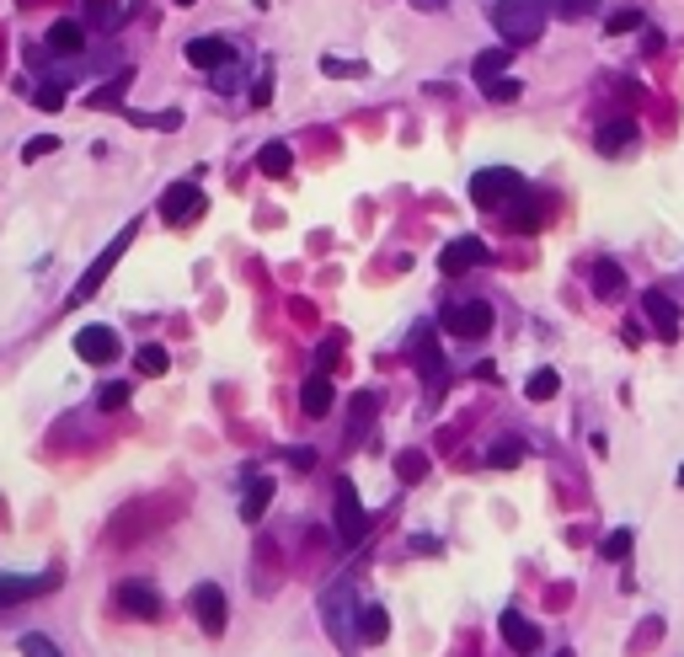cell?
Instances as JSON below:
<instances>
[{"mask_svg":"<svg viewBox=\"0 0 684 657\" xmlns=\"http://www.w3.org/2000/svg\"><path fill=\"white\" fill-rule=\"evenodd\" d=\"M551 11L546 0H497L492 6V27L503 33V49H524V43H535L546 33Z\"/></svg>","mask_w":684,"mask_h":657,"instance_id":"6da1fadb","label":"cell"},{"mask_svg":"<svg viewBox=\"0 0 684 657\" xmlns=\"http://www.w3.org/2000/svg\"><path fill=\"white\" fill-rule=\"evenodd\" d=\"M289 465L294 471H310V449H289Z\"/></svg>","mask_w":684,"mask_h":657,"instance_id":"b9f144b4","label":"cell"},{"mask_svg":"<svg viewBox=\"0 0 684 657\" xmlns=\"http://www.w3.org/2000/svg\"><path fill=\"white\" fill-rule=\"evenodd\" d=\"M385 636H391V615H385L380 604H364V615H359V641H364V647H380Z\"/></svg>","mask_w":684,"mask_h":657,"instance_id":"d6986e66","label":"cell"},{"mask_svg":"<svg viewBox=\"0 0 684 657\" xmlns=\"http://www.w3.org/2000/svg\"><path fill=\"white\" fill-rule=\"evenodd\" d=\"M364 508H359V492H353V481L348 476H342L337 481V540L342 545H359L364 540Z\"/></svg>","mask_w":684,"mask_h":657,"instance_id":"52a82bcc","label":"cell"},{"mask_svg":"<svg viewBox=\"0 0 684 657\" xmlns=\"http://www.w3.org/2000/svg\"><path fill=\"white\" fill-rule=\"evenodd\" d=\"M642 310H647V321L658 326V337H668V342L679 337V300H668L663 289H652V294H642Z\"/></svg>","mask_w":684,"mask_h":657,"instance_id":"5bb4252c","label":"cell"},{"mask_svg":"<svg viewBox=\"0 0 684 657\" xmlns=\"http://www.w3.org/2000/svg\"><path fill=\"white\" fill-rule=\"evenodd\" d=\"M332 385H326L321 380V374H310V380L300 385V406H305V417H326V412H332Z\"/></svg>","mask_w":684,"mask_h":657,"instance_id":"ac0fdd59","label":"cell"},{"mask_svg":"<svg viewBox=\"0 0 684 657\" xmlns=\"http://www.w3.org/2000/svg\"><path fill=\"white\" fill-rule=\"evenodd\" d=\"M59 588V572H38V577H0V609L6 604H27V599H43V593Z\"/></svg>","mask_w":684,"mask_h":657,"instance_id":"9c48e42d","label":"cell"},{"mask_svg":"<svg viewBox=\"0 0 684 657\" xmlns=\"http://www.w3.org/2000/svg\"><path fill=\"white\" fill-rule=\"evenodd\" d=\"M188 65L193 70H225V65H236V49H230L225 38H193L188 43Z\"/></svg>","mask_w":684,"mask_h":657,"instance_id":"4fadbf2b","label":"cell"},{"mask_svg":"<svg viewBox=\"0 0 684 657\" xmlns=\"http://www.w3.org/2000/svg\"><path fill=\"white\" fill-rule=\"evenodd\" d=\"M492 305L487 300H465V305H449L444 310V332L449 337H465V342H471V337H487L492 332Z\"/></svg>","mask_w":684,"mask_h":657,"instance_id":"5b68a950","label":"cell"},{"mask_svg":"<svg viewBox=\"0 0 684 657\" xmlns=\"http://www.w3.org/2000/svg\"><path fill=\"white\" fill-rule=\"evenodd\" d=\"M123 86H129V70H118V81H113V86H102V91H97V97H91V102H97V107H113V102L123 97Z\"/></svg>","mask_w":684,"mask_h":657,"instance_id":"e575fe53","label":"cell"},{"mask_svg":"<svg viewBox=\"0 0 684 657\" xmlns=\"http://www.w3.org/2000/svg\"><path fill=\"white\" fill-rule=\"evenodd\" d=\"M75 358H86V364H113L118 358V332H107V326H81V332H75Z\"/></svg>","mask_w":684,"mask_h":657,"instance_id":"30bf717a","label":"cell"},{"mask_svg":"<svg viewBox=\"0 0 684 657\" xmlns=\"http://www.w3.org/2000/svg\"><path fill=\"white\" fill-rule=\"evenodd\" d=\"M321 615H326V631H332L342 647H353V641H359V615H364V604L353 599V577L332 583V593L321 599Z\"/></svg>","mask_w":684,"mask_h":657,"instance_id":"3957f363","label":"cell"},{"mask_svg":"<svg viewBox=\"0 0 684 657\" xmlns=\"http://www.w3.org/2000/svg\"><path fill=\"white\" fill-rule=\"evenodd\" d=\"M177 6H193V0H177Z\"/></svg>","mask_w":684,"mask_h":657,"instance_id":"f6af8a7d","label":"cell"},{"mask_svg":"<svg viewBox=\"0 0 684 657\" xmlns=\"http://www.w3.org/2000/svg\"><path fill=\"white\" fill-rule=\"evenodd\" d=\"M257 166L268 171V177H289V166H294V150L284 145V139H273V145H262Z\"/></svg>","mask_w":684,"mask_h":657,"instance_id":"7402d4cb","label":"cell"},{"mask_svg":"<svg viewBox=\"0 0 684 657\" xmlns=\"http://www.w3.org/2000/svg\"><path fill=\"white\" fill-rule=\"evenodd\" d=\"M546 11H551V17H594V11H599V0H546Z\"/></svg>","mask_w":684,"mask_h":657,"instance_id":"83f0119b","label":"cell"},{"mask_svg":"<svg viewBox=\"0 0 684 657\" xmlns=\"http://www.w3.org/2000/svg\"><path fill=\"white\" fill-rule=\"evenodd\" d=\"M679 487H684V465H679Z\"/></svg>","mask_w":684,"mask_h":657,"instance_id":"ee69618b","label":"cell"},{"mask_svg":"<svg viewBox=\"0 0 684 657\" xmlns=\"http://www.w3.org/2000/svg\"><path fill=\"white\" fill-rule=\"evenodd\" d=\"M268 497H273V481H252V487H246V497H241V519L257 524L262 513H268Z\"/></svg>","mask_w":684,"mask_h":657,"instance_id":"cb8c5ba5","label":"cell"},{"mask_svg":"<svg viewBox=\"0 0 684 657\" xmlns=\"http://www.w3.org/2000/svg\"><path fill=\"white\" fill-rule=\"evenodd\" d=\"M471 198H476V209H513L519 198H530V187H524L519 171H508V166H492V171H476L471 177Z\"/></svg>","mask_w":684,"mask_h":657,"instance_id":"7a4b0ae2","label":"cell"},{"mask_svg":"<svg viewBox=\"0 0 684 657\" xmlns=\"http://www.w3.org/2000/svg\"><path fill=\"white\" fill-rule=\"evenodd\" d=\"M556 657H572V652H556Z\"/></svg>","mask_w":684,"mask_h":657,"instance_id":"bcb514c9","label":"cell"},{"mask_svg":"<svg viewBox=\"0 0 684 657\" xmlns=\"http://www.w3.org/2000/svg\"><path fill=\"white\" fill-rule=\"evenodd\" d=\"M54 150H59V139L38 134V139H27V145H22V161H43V155H54Z\"/></svg>","mask_w":684,"mask_h":657,"instance_id":"4dcf8cb0","label":"cell"},{"mask_svg":"<svg viewBox=\"0 0 684 657\" xmlns=\"http://www.w3.org/2000/svg\"><path fill=\"white\" fill-rule=\"evenodd\" d=\"M631 27H642V11H615V17H610V33H615V38L631 33Z\"/></svg>","mask_w":684,"mask_h":657,"instance_id":"74e56055","label":"cell"},{"mask_svg":"<svg viewBox=\"0 0 684 657\" xmlns=\"http://www.w3.org/2000/svg\"><path fill=\"white\" fill-rule=\"evenodd\" d=\"M412 353H417V364H423V380L439 385L444 364H439V348H433V332H428V326H417V332H412Z\"/></svg>","mask_w":684,"mask_h":657,"instance_id":"e0dca14e","label":"cell"},{"mask_svg":"<svg viewBox=\"0 0 684 657\" xmlns=\"http://www.w3.org/2000/svg\"><path fill=\"white\" fill-rule=\"evenodd\" d=\"M166 364H171V358H166V348H155V342H145V348L134 353V369L150 374V380H155V374H166Z\"/></svg>","mask_w":684,"mask_h":657,"instance_id":"484cf974","label":"cell"},{"mask_svg":"<svg viewBox=\"0 0 684 657\" xmlns=\"http://www.w3.org/2000/svg\"><path fill=\"white\" fill-rule=\"evenodd\" d=\"M188 609L198 615V625H204V636H220L225 620H230V604H225V588H220V583H198L193 599H188Z\"/></svg>","mask_w":684,"mask_h":657,"instance_id":"8992f818","label":"cell"},{"mask_svg":"<svg viewBox=\"0 0 684 657\" xmlns=\"http://www.w3.org/2000/svg\"><path fill=\"white\" fill-rule=\"evenodd\" d=\"M423 471H428L423 455H401V460H396V476H401V481H423Z\"/></svg>","mask_w":684,"mask_h":657,"instance_id":"d6a6232c","label":"cell"},{"mask_svg":"<svg viewBox=\"0 0 684 657\" xmlns=\"http://www.w3.org/2000/svg\"><path fill=\"white\" fill-rule=\"evenodd\" d=\"M43 113H54V107H65V86H38V97H33Z\"/></svg>","mask_w":684,"mask_h":657,"instance_id":"d590c367","label":"cell"},{"mask_svg":"<svg viewBox=\"0 0 684 657\" xmlns=\"http://www.w3.org/2000/svg\"><path fill=\"white\" fill-rule=\"evenodd\" d=\"M209 81H214V91H236V86H241V65H225V70H214Z\"/></svg>","mask_w":684,"mask_h":657,"instance_id":"8d00e7d4","label":"cell"},{"mask_svg":"<svg viewBox=\"0 0 684 657\" xmlns=\"http://www.w3.org/2000/svg\"><path fill=\"white\" fill-rule=\"evenodd\" d=\"M118 609L134 620H155L161 615V593H155L150 583H139V577H129V583H118Z\"/></svg>","mask_w":684,"mask_h":657,"instance_id":"8fae6325","label":"cell"},{"mask_svg":"<svg viewBox=\"0 0 684 657\" xmlns=\"http://www.w3.org/2000/svg\"><path fill=\"white\" fill-rule=\"evenodd\" d=\"M594 294H599V300H620V294H626V273H620V262L604 257L594 268Z\"/></svg>","mask_w":684,"mask_h":657,"instance_id":"ffe728a7","label":"cell"},{"mask_svg":"<svg viewBox=\"0 0 684 657\" xmlns=\"http://www.w3.org/2000/svg\"><path fill=\"white\" fill-rule=\"evenodd\" d=\"M43 43H49L54 54H81V49H86V27H81V22H70V17H59V22L49 27V38H43Z\"/></svg>","mask_w":684,"mask_h":657,"instance_id":"2e32d148","label":"cell"},{"mask_svg":"<svg viewBox=\"0 0 684 657\" xmlns=\"http://www.w3.org/2000/svg\"><path fill=\"white\" fill-rule=\"evenodd\" d=\"M321 70H326V75H359L364 65H348V59H332V54H326V59H321Z\"/></svg>","mask_w":684,"mask_h":657,"instance_id":"ab89813d","label":"cell"},{"mask_svg":"<svg viewBox=\"0 0 684 657\" xmlns=\"http://www.w3.org/2000/svg\"><path fill=\"white\" fill-rule=\"evenodd\" d=\"M129 396H134V390L129 385H102V412H118V406H129Z\"/></svg>","mask_w":684,"mask_h":657,"instance_id":"1f68e13d","label":"cell"},{"mask_svg":"<svg viewBox=\"0 0 684 657\" xmlns=\"http://www.w3.org/2000/svg\"><path fill=\"white\" fill-rule=\"evenodd\" d=\"M556 390H562V374H556V369H535L530 380H524V396H530V401H551Z\"/></svg>","mask_w":684,"mask_h":657,"instance_id":"d4e9b609","label":"cell"},{"mask_svg":"<svg viewBox=\"0 0 684 657\" xmlns=\"http://www.w3.org/2000/svg\"><path fill=\"white\" fill-rule=\"evenodd\" d=\"M481 91L497 97V102H513V97H519V81H508V75H503V81H492V86H481Z\"/></svg>","mask_w":684,"mask_h":657,"instance_id":"f35d334b","label":"cell"},{"mask_svg":"<svg viewBox=\"0 0 684 657\" xmlns=\"http://www.w3.org/2000/svg\"><path fill=\"white\" fill-rule=\"evenodd\" d=\"M631 139H636V123L631 118H615V123H604V129H599V150L604 155H620Z\"/></svg>","mask_w":684,"mask_h":657,"instance_id":"44dd1931","label":"cell"},{"mask_svg":"<svg viewBox=\"0 0 684 657\" xmlns=\"http://www.w3.org/2000/svg\"><path fill=\"white\" fill-rule=\"evenodd\" d=\"M198 209H204V203H198V187H193V182H177V187L166 193V203H161L166 225H182V219L198 214Z\"/></svg>","mask_w":684,"mask_h":657,"instance_id":"9a60e30c","label":"cell"},{"mask_svg":"<svg viewBox=\"0 0 684 657\" xmlns=\"http://www.w3.org/2000/svg\"><path fill=\"white\" fill-rule=\"evenodd\" d=\"M123 17V0H86V22H97V27H113Z\"/></svg>","mask_w":684,"mask_h":657,"instance_id":"4316f807","label":"cell"},{"mask_svg":"<svg viewBox=\"0 0 684 657\" xmlns=\"http://www.w3.org/2000/svg\"><path fill=\"white\" fill-rule=\"evenodd\" d=\"M412 6H417V11H444L449 0H412Z\"/></svg>","mask_w":684,"mask_h":657,"instance_id":"7bdbcfd3","label":"cell"},{"mask_svg":"<svg viewBox=\"0 0 684 657\" xmlns=\"http://www.w3.org/2000/svg\"><path fill=\"white\" fill-rule=\"evenodd\" d=\"M134 230H139V225H123V230H118V236H113V241H107V252H97V257H91V268L81 273V284H75V289L65 294V305H86V300H91V294H97V289H102V278H107V273H113V268H118V257H123V252H129V241H134Z\"/></svg>","mask_w":684,"mask_h":657,"instance_id":"277c9868","label":"cell"},{"mask_svg":"<svg viewBox=\"0 0 684 657\" xmlns=\"http://www.w3.org/2000/svg\"><path fill=\"white\" fill-rule=\"evenodd\" d=\"M508 59H513V49H487V54H476V81H481V86L503 81Z\"/></svg>","mask_w":684,"mask_h":657,"instance_id":"603a6c76","label":"cell"},{"mask_svg":"<svg viewBox=\"0 0 684 657\" xmlns=\"http://www.w3.org/2000/svg\"><path fill=\"white\" fill-rule=\"evenodd\" d=\"M519 455H524V444H519V438H508V444L492 449V465H503V471H508V465H519Z\"/></svg>","mask_w":684,"mask_h":657,"instance_id":"836d02e7","label":"cell"},{"mask_svg":"<svg viewBox=\"0 0 684 657\" xmlns=\"http://www.w3.org/2000/svg\"><path fill=\"white\" fill-rule=\"evenodd\" d=\"M22 657H59V647H54V641H49V636H38V631H27V636H22Z\"/></svg>","mask_w":684,"mask_h":657,"instance_id":"f546056e","label":"cell"},{"mask_svg":"<svg viewBox=\"0 0 684 657\" xmlns=\"http://www.w3.org/2000/svg\"><path fill=\"white\" fill-rule=\"evenodd\" d=\"M604 561H626L631 556V529H615V535H604Z\"/></svg>","mask_w":684,"mask_h":657,"instance_id":"f1b7e54d","label":"cell"},{"mask_svg":"<svg viewBox=\"0 0 684 657\" xmlns=\"http://www.w3.org/2000/svg\"><path fill=\"white\" fill-rule=\"evenodd\" d=\"M497 631H503V641H508V647L519 652V657H530V652L540 647V625H535V620H524L519 609H503V620H497Z\"/></svg>","mask_w":684,"mask_h":657,"instance_id":"7c38bea8","label":"cell"},{"mask_svg":"<svg viewBox=\"0 0 684 657\" xmlns=\"http://www.w3.org/2000/svg\"><path fill=\"white\" fill-rule=\"evenodd\" d=\"M492 257V246L487 241H476V236H460V241H449L444 252H439V268H444V278H460V273H471V268H481V262Z\"/></svg>","mask_w":684,"mask_h":657,"instance_id":"ba28073f","label":"cell"},{"mask_svg":"<svg viewBox=\"0 0 684 657\" xmlns=\"http://www.w3.org/2000/svg\"><path fill=\"white\" fill-rule=\"evenodd\" d=\"M252 102H257V107H268V102H273V81H268V75H262V81L252 86Z\"/></svg>","mask_w":684,"mask_h":657,"instance_id":"60d3db41","label":"cell"}]
</instances>
